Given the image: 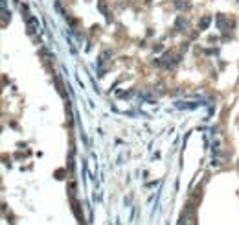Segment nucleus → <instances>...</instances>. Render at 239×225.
<instances>
[{"mask_svg":"<svg viewBox=\"0 0 239 225\" xmlns=\"http://www.w3.org/2000/svg\"><path fill=\"white\" fill-rule=\"evenodd\" d=\"M97 7H99V11L107 17V21H111V15H109V9H107V4H105V0H97Z\"/></svg>","mask_w":239,"mask_h":225,"instance_id":"nucleus-3","label":"nucleus"},{"mask_svg":"<svg viewBox=\"0 0 239 225\" xmlns=\"http://www.w3.org/2000/svg\"><path fill=\"white\" fill-rule=\"evenodd\" d=\"M39 30V21L35 17H28V33H33Z\"/></svg>","mask_w":239,"mask_h":225,"instance_id":"nucleus-1","label":"nucleus"},{"mask_svg":"<svg viewBox=\"0 0 239 225\" xmlns=\"http://www.w3.org/2000/svg\"><path fill=\"white\" fill-rule=\"evenodd\" d=\"M210 22H211V17H210V15H206V17L199 22V30H206L210 26Z\"/></svg>","mask_w":239,"mask_h":225,"instance_id":"nucleus-4","label":"nucleus"},{"mask_svg":"<svg viewBox=\"0 0 239 225\" xmlns=\"http://www.w3.org/2000/svg\"><path fill=\"white\" fill-rule=\"evenodd\" d=\"M217 24H219V28H225V26H226V19H225V15H221V13L217 15Z\"/></svg>","mask_w":239,"mask_h":225,"instance_id":"nucleus-6","label":"nucleus"},{"mask_svg":"<svg viewBox=\"0 0 239 225\" xmlns=\"http://www.w3.org/2000/svg\"><path fill=\"white\" fill-rule=\"evenodd\" d=\"M175 7H177V9H184V7H188V0H175Z\"/></svg>","mask_w":239,"mask_h":225,"instance_id":"nucleus-5","label":"nucleus"},{"mask_svg":"<svg viewBox=\"0 0 239 225\" xmlns=\"http://www.w3.org/2000/svg\"><path fill=\"white\" fill-rule=\"evenodd\" d=\"M175 28H177L178 32H184V30L188 28V21H186V17H182V15H180V17L177 19V22H175Z\"/></svg>","mask_w":239,"mask_h":225,"instance_id":"nucleus-2","label":"nucleus"}]
</instances>
